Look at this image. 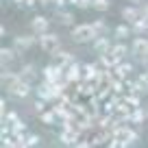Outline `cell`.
I'll return each instance as SVG.
<instances>
[{
    "mask_svg": "<svg viewBox=\"0 0 148 148\" xmlns=\"http://www.w3.org/2000/svg\"><path fill=\"white\" fill-rule=\"evenodd\" d=\"M18 74H20V79H22V81H28V83H31V81H35V76H37V68L31 65V63H26Z\"/></svg>",
    "mask_w": 148,
    "mask_h": 148,
    "instance_id": "cell-14",
    "label": "cell"
},
{
    "mask_svg": "<svg viewBox=\"0 0 148 148\" xmlns=\"http://www.w3.org/2000/svg\"><path fill=\"white\" fill-rule=\"evenodd\" d=\"M148 31V15H144L142 13V18L137 20V22H133V33H146Z\"/></svg>",
    "mask_w": 148,
    "mask_h": 148,
    "instance_id": "cell-20",
    "label": "cell"
},
{
    "mask_svg": "<svg viewBox=\"0 0 148 148\" xmlns=\"http://www.w3.org/2000/svg\"><path fill=\"white\" fill-rule=\"evenodd\" d=\"M37 46L42 48V50L50 52V55H57V52H61L59 37L52 35V33H44V35H37Z\"/></svg>",
    "mask_w": 148,
    "mask_h": 148,
    "instance_id": "cell-1",
    "label": "cell"
},
{
    "mask_svg": "<svg viewBox=\"0 0 148 148\" xmlns=\"http://www.w3.org/2000/svg\"><path fill=\"white\" fill-rule=\"evenodd\" d=\"M144 120H148V113H146V109H144V107H135V109H131V118H129V122H131L133 126L142 124Z\"/></svg>",
    "mask_w": 148,
    "mask_h": 148,
    "instance_id": "cell-9",
    "label": "cell"
},
{
    "mask_svg": "<svg viewBox=\"0 0 148 148\" xmlns=\"http://www.w3.org/2000/svg\"><path fill=\"white\" fill-rule=\"evenodd\" d=\"M92 28H94V35H107V24L105 20H96V22H92Z\"/></svg>",
    "mask_w": 148,
    "mask_h": 148,
    "instance_id": "cell-22",
    "label": "cell"
},
{
    "mask_svg": "<svg viewBox=\"0 0 148 148\" xmlns=\"http://www.w3.org/2000/svg\"><path fill=\"white\" fill-rule=\"evenodd\" d=\"M59 22L61 24H74V15L70 13V11H63V9H59Z\"/></svg>",
    "mask_w": 148,
    "mask_h": 148,
    "instance_id": "cell-23",
    "label": "cell"
},
{
    "mask_svg": "<svg viewBox=\"0 0 148 148\" xmlns=\"http://www.w3.org/2000/svg\"><path fill=\"white\" fill-rule=\"evenodd\" d=\"M9 94L13 98H20V100H24V98H28L31 96V83H28V81H22V79H18V81H13V83L9 85Z\"/></svg>",
    "mask_w": 148,
    "mask_h": 148,
    "instance_id": "cell-3",
    "label": "cell"
},
{
    "mask_svg": "<svg viewBox=\"0 0 148 148\" xmlns=\"http://www.w3.org/2000/svg\"><path fill=\"white\" fill-rule=\"evenodd\" d=\"M94 28L92 24H79V26L72 28V39L76 44H87V42H94Z\"/></svg>",
    "mask_w": 148,
    "mask_h": 148,
    "instance_id": "cell-2",
    "label": "cell"
},
{
    "mask_svg": "<svg viewBox=\"0 0 148 148\" xmlns=\"http://www.w3.org/2000/svg\"><path fill=\"white\" fill-rule=\"evenodd\" d=\"M111 46H113V44L109 42V37L107 35H98V37H94V50L96 52H107V50H111Z\"/></svg>",
    "mask_w": 148,
    "mask_h": 148,
    "instance_id": "cell-10",
    "label": "cell"
},
{
    "mask_svg": "<svg viewBox=\"0 0 148 148\" xmlns=\"http://www.w3.org/2000/svg\"><path fill=\"white\" fill-rule=\"evenodd\" d=\"M15 57H18V50H13V48H0V63H2V68H9L15 61Z\"/></svg>",
    "mask_w": 148,
    "mask_h": 148,
    "instance_id": "cell-8",
    "label": "cell"
},
{
    "mask_svg": "<svg viewBox=\"0 0 148 148\" xmlns=\"http://www.w3.org/2000/svg\"><path fill=\"white\" fill-rule=\"evenodd\" d=\"M65 79L70 81V83H81L83 81V68H81L79 63H72L65 68Z\"/></svg>",
    "mask_w": 148,
    "mask_h": 148,
    "instance_id": "cell-6",
    "label": "cell"
},
{
    "mask_svg": "<svg viewBox=\"0 0 148 148\" xmlns=\"http://www.w3.org/2000/svg\"><path fill=\"white\" fill-rule=\"evenodd\" d=\"M0 79H2V85H5V87H9L13 81L20 79V74H18V72H9V70L5 68V70H2V76H0Z\"/></svg>",
    "mask_w": 148,
    "mask_h": 148,
    "instance_id": "cell-21",
    "label": "cell"
},
{
    "mask_svg": "<svg viewBox=\"0 0 148 148\" xmlns=\"http://www.w3.org/2000/svg\"><path fill=\"white\" fill-rule=\"evenodd\" d=\"M129 2H131V5H137V7L144 5V0H129Z\"/></svg>",
    "mask_w": 148,
    "mask_h": 148,
    "instance_id": "cell-27",
    "label": "cell"
},
{
    "mask_svg": "<svg viewBox=\"0 0 148 148\" xmlns=\"http://www.w3.org/2000/svg\"><path fill=\"white\" fill-rule=\"evenodd\" d=\"M57 63L59 65H63V68H68V65H72V63H76V59H74V55H70V52H57Z\"/></svg>",
    "mask_w": 148,
    "mask_h": 148,
    "instance_id": "cell-17",
    "label": "cell"
},
{
    "mask_svg": "<svg viewBox=\"0 0 148 148\" xmlns=\"http://www.w3.org/2000/svg\"><path fill=\"white\" fill-rule=\"evenodd\" d=\"M33 44H35V39H33L31 35H15L13 37V46L20 48V50H26V48H31Z\"/></svg>",
    "mask_w": 148,
    "mask_h": 148,
    "instance_id": "cell-12",
    "label": "cell"
},
{
    "mask_svg": "<svg viewBox=\"0 0 148 148\" xmlns=\"http://www.w3.org/2000/svg\"><path fill=\"white\" fill-rule=\"evenodd\" d=\"M131 46H133V52L139 57V59L148 55V39H146V37H137V39H135Z\"/></svg>",
    "mask_w": 148,
    "mask_h": 148,
    "instance_id": "cell-11",
    "label": "cell"
},
{
    "mask_svg": "<svg viewBox=\"0 0 148 148\" xmlns=\"http://www.w3.org/2000/svg\"><path fill=\"white\" fill-rule=\"evenodd\" d=\"M81 68H83V81H94V79H98L100 72H102L100 68H96V65H92V63H85V65H81Z\"/></svg>",
    "mask_w": 148,
    "mask_h": 148,
    "instance_id": "cell-13",
    "label": "cell"
},
{
    "mask_svg": "<svg viewBox=\"0 0 148 148\" xmlns=\"http://www.w3.org/2000/svg\"><path fill=\"white\" fill-rule=\"evenodd\" d=\"M111 52H113L118 59H124V57L129 55V46H126L124 42H118V44H113V46H111Z\"/></svg>",
    "mask_w": 148,
    "mask_h": 148,
    "instance_id": "cell-18",
    "label": "cell"
},
{
    "mask_svg": "<svg viewBox=\"0 0 148 148\" xmlns=\"http://www.w3.org/2000/svg\"><path fill=\"white\" fill-rule=\"evenodd\" d=\"M37 144H39V137H37V135L26 133V146H37Z\"/></svg>",
    "mask_w": 148,
    "mask_h": 148,
    "instance_id": "cell-26",
    "label": "cell"
},
{
    "mask_svg": "<svg viewBox=\"0 0 148 148\" xmlns=\"http://www.w3.org/2000/svg\"><path fill=\"white\" fill-rule=\"evenodd\" d=\"M131 31H133V28H131V26H126V24H118V26L113 28V35H116V39H118V42H124L126 37L131 35Z\"/></svg>",
    "mask_w": 148,
    "mask_h": 148,
    "instance_id": "cell-16",
    "label": "cell"
},
{
    "mask_svg": "<svg viewBox=\"0 0 148 148\" xmlns=\"http://www.w3.org/2000/svg\"><path fill=\"white\" fill-rule=\"evenodd\" d=\"M142 13H144V15H148V5L144 7V9H142Z\"/></svg>",
    "mask_w": 148,
    "mask_h": 148,
    "instance_id": "cell-28",
    "label": "cell"
},
{
    "mask_svg": "<svg viewBox=\"0 0 148 148\" xmlns=\"http://www.w3.org/2000/svg\"><path fill=\"white\" fill-rule=\"evenodd\" d=\"M122 18L126 20V22H137L139 18H142V11H139V7L137 5H129V7H124L122 9Z\"/></svg>",
    "mask_w": 148,
    "mask_h": 148,
    "instance_id": "cell-7",
    "label": "cell"
},
{
    "mask_svg": "<svg viewBox=\"0 0 148 148\" xmlns=\"http://www.w3.org/2000/svg\"><path fill=\"white\" fill-rule=\"evenodd\" d=\"M39 118H42L44 124H57V111L52 109V107H50V109H46V111H42Z\"/></svg>",
    "mask_w": 148,
    "mask_h": 148,
    "instance_id": "cell-19",
    "label": "cell"
},
{
    "mask_svg": "<svg viewBox=\"0 0 148 148\" xmlns=\"http://www.w3.org/2000/svg\"><path fill=\"white\" fill-rule=\"evenodd\" d=\"M142 94H124L122 96V100H124V105L129 107V109H135V107H142Z\"/></svg>",
    "mask_w": 148,
    "mask_h": 148,
    "instance_id": "cell-15",
    "label": "cell"
},
{
    "mask_svg": "<svg viewBox=\"0 0 148 148\" xmlns=\"http://www.w3.org/2000/svg\"><path fill=\"white\" fill-rule=\"evenodd\" d=\"M31 28L35 35H44V33H48V28H50V22H48V18H44V15H35V18L31 20Z\"/></svg>",
    "mask_w": 148,
    "mask_h": 148,
    "instance_id": "cell-5",
    "label": "cell"
},
{
    "mask_svg": "<svg viewBox=\"0 0 148 148\" xmlns=\"http://www.w3.org/2000/svg\"><path fill=\"white\" fill-rule=\"evenodd\" d=\"M146 113H148V109H146Z\"/></svg>",
    "mask_w": 148,
    "mask_h": 148,
    "instance_id": "cell-29",
    "label": "cell"
},
{
    "mask_svg": "<svg viewBox=\"0 0 148 148\" xmlns=\"http://www.w3.org/2000/svg\"><path fill=\"white\" fill-rule=\"evenodd\" d=\"M92 7L98 9V11H105V9H109V0H94Z\"/></svg>",
    "mask_w": 148,
    "mask_h": 148,
    "instance_id": "cell-24",
    "label": "cell"
},
{
    "mask_svg": "<svg viewBox=\"0 0 148 148\" xmlns=\"http://www.w3.org/2000/svg\"><path fill=\"white\" fill-rule=\"evenodd\" d=\"M44 105H46V100H42V98H37V100L33 102V109H35L37 113H42V111H46V109H44Z\"/></svg>",
    "mask_w": 148,
    "mask_h": 148,
    "instance_id": "cell-25",
    "label": "cell"
},
{
    "mask_svg": "<svg viewBox=\"0 0 148 148\" xmlns=\"http://www.w3.org/2000/svg\"><path fill=\"white\" fill-rule=\"evenodd\" d=\"M44 79L48 81H61L65 79V68L59 63H48L46 68H44Z\"/></svg>",
    "mask_w": 148,
    "mask_h": 148,
    "instance_id": "cell-4",
    "label": "cell"
}]
</instances>
